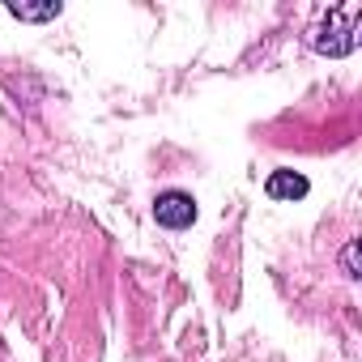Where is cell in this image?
<instances>
[{
  "label": "cell",
  "instance_id": "6da1fadb",
  "mask_svg": "<svg viewBox=\"0 0 362 362\" xmlns=\"http://www.w3.org/2000/svg\"><path fill=\"white\" fill-rule=\"evenodd\" d=\"M358 26H362V5H337L307 30V43L320 56H349L358 47Z\"/></svg>",
  "mask_w": 362,
  "mask_h": 362
},
{
  "label": "cell",
  "instance_id": "7a4b0ae2",
  "mask_svg": "<svg viewBox=\"0 0 362 362\" xmlns=\"http://www.w3.org/2000/svg\"><path fill=\"white\" fill-rule=\"evenodd\" d=\"M153 218H158V226H166V230H188V226L197 222V201H192V192H179V188L158 192Z\"/></svg>",
  "mask_w": 362,
  "mask_h": 362
},
{
  "label": "cell",
  "instance_id": "3957f363",
  "mask_svg": "<svg viewBox=\"0 0 362 362\" xmlns=\"http://www.w3.org/2000/svg\"><path fill=\"white\" fill-rule=\"evenodd\" d=\"M264 192H269L273 201H303V197H307V179L294 175V170H273V175L264 179Z\"/></svg>",
  "mask_w": 362,
  "mask_h": 362
},
{
  "label": "cell",
  "instance_id": "277c9868",
  "mask_svg": "<svg viewBox=\"0 0 362 362\" xmlns=\"http://www.w3.org/2000/svg\"><path fill=\"white\" fill-rule=\"evenodd\" d=\"M9 13H13L18 22H47V18H56V13H60V5H43V9H22V5H9Z\"/></svg>",
  "mask_w": 362,
  "mask_h": 362
}]
</instances>
